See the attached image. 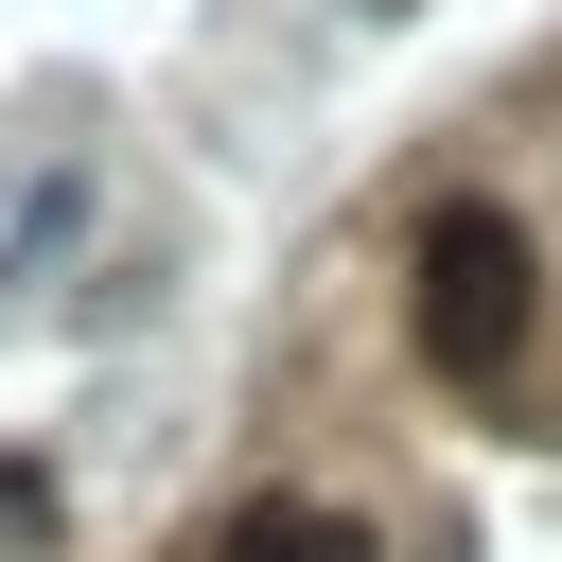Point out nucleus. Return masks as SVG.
<instances>
[{
	"label": "nucleus",
	"instance_id": "2",
	"mask_svg": "<svg viewBox=\"0 0 562 562\" xmlns=\"http://www.w3.org/2000/svg\"><path fill=\"white\" fill-rule=\"evenodd\" d=\"M211 562H386L351 509H299V492H263V509H228L211 527Z\"/></svg>",
	"mask_w": 562,
	"mask_h": 562
},
{
	"label": "nucleus",
	"instance_id": "3",
	"mask_svg": "<svg viewBox=\"0 0 562 562\" xmlns=\"http://www.w3.org/2000/svg\"><path fill=\"white\" fill-rule=\"evenodd\" d=\"M70 228H88V176H35V211H18V228H0V281H35V263H53V246H70Z\"/></svg>",
	"mask_w": 562,
	"mask_h": 562
},
{
	"label": "nucleus",
	"instance_id": "1",
	"mask_svg": "<svg viewBox=\"0 0 562 562\" xmlns=\"http://www.w3.org/2000/svg\"><path fill=\"white\" fill-rule=\"evenodd\" d=\"M509 351H527V228L492 193H457V211H422V369L492 386Z\"/></svg>",
	"mask_w": 562,
	"mask_h": 562
}]
</instances>
